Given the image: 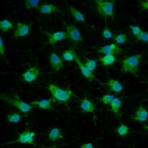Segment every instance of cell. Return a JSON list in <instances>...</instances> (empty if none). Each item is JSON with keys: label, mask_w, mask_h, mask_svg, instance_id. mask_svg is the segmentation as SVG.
I'll list each match as a JSON object with an SVG mask.
<instances>
[{"label": "cell", "mask_w": 148, "mask_h": 148, "mask_svg": "<svg viewBox=\"0 0 148 148\" xmlns=\"http://www.w3.org/2000/svg\"><path fill=\"white\" fill-rule=\"evenodd\" d=\"M0 54H2L5 58L6 59H7L4 54V49L3 40H2L1 36H0Z\"/></svg>", "instance_id": "d6a6232c"}, {"label": "cell", "mask_w": 148, "mask_h": 148, "mask_svg": "<svg viewBox=\"0 0 148 148\" xmlns=\"http://www.w3.org/2000/svg\"><path fill=\"white\" fill-rule=\"evenodd\" d=\"M47 88L53 95L52 98L53 102L58 101L59 102L58 103L64 104L69 107L67 102L70 99L72 95H74L72 91L69 88V85L65 90L59 88L53 83L49 84Z\"/></svg>", "instance_id": "6da1fadb"}, {"label": "cell", "mask_w": 148, "mask_h": 148, "mask_svg": "<svg viewBox=\"0 0 148 148\" xmlns=\"http://www.w3.org/2000/svg\"><path fill=\"white\" fill-rule=\"evenodd\" d=\"M81 148H94L93 145L92 143H88L83 144V145L81 146Z\"/></svg>", "instance_id": "e575fe53"}, {"label": "cell", "mask_w": 148, "mask_h": 148, "mask_svg": "<svg viewBox=\"0 0 148 148\" xmlns=\"http://www.w3.org/2000/svg\"><path fill=\"white\" fill-rule=\"evenodd\" d=\"M62 134L61 129L57 128H53L50 131L48 134L49 139L53 142H55L58 139L63 138Z\"/></svg>", "instance_id": "ac0fdd59"}, {"label": "cell", "mask_w": 148, "mask_h": 148, "mask_svg": "<svg viewBox=\"0 0 148 148\" xmlns=\"http://www.w3.org/2000/svg\"><path fill=\"white\" fill-rule=\"evenodd\" d=\"M105 84L109 86L110 88V91H113L115 92H121L123 89L122 84L117 80L111 79Z\"/></svg>", "instance_id": "e0dca14e"}, {"label": "cell", "mask_w": 148, "mask_h": 148, "mask_svg": "<svg viewBox=\"0 0 148 148\" xmlns=\"http://www.w3.org/2000/svg\"><path fill=\"white\" fill-rule=\"evenodd\" d=\"M56 147V146H55L51 147H44V148H55Z\"/></svg>", "instance_id": "d590c367"}, {"label": "cell", "mask_w": 148, "mask_h": 148, "mask_svg": "<svg viewBox=\"0 0 148 148\" xmlns=\"http://www.w3.org/2000/svg\"><path fill=\"white\" fill-rule=\"evenodd\" d=\"M36 134L35 133L33 132H30L29 128H28L25 130V131L21 134H18V138L16 140L9 142V143H6L5 144H11V143H15V142H19V143H28L36 145L33 143L34 141V137Z\"/></svg>", "instance_id": "5b68a950"}, {"label": "cell", "mask_w": 148, "mask_h": 148, "mask_svg": "<svg viewBox=\"0 0 148 148\" xmlns=\"http://www.w3.org/2000/svg\"><path fill=\"white\" fill-rule=\"evenodd\" d=\"M102 35L103 37L104 38L107 39H110V38H112V37L113 36V34H112V32H111L110 31L109 29L107 26H106V28L103 30V31L102 33Z\"/></svg>", "instance_id": "4dcf8cb0"}, {"label": "cell", "mask_w": 148, "mask_h": 148, "mask_svg": "<svg viewBox=\"0 0 148 148\" xmlns=\"http://www.w3.org/2000/svg\"><path fill=\"white\" fill-rule=\"evenodd\" d=\"M38 9L40 12L43 14H50L54 12H59L58 9L56 6L52 5V4H47V3L45 4L41 5L39 6Z\"/></svg>", "instance_id": "2e32d148"}, {"label": "cell", "mask_w": 148, "mask_h": 148, "mask_svg": "<svg viewBox=\"0 0 148 148\" xmlns=\"http://www.w3.org/2000/svg\"><path fill=\"white\" fill-rule=\"evenodd\" d=\"M49 61L53 69H54L57 71L63 67V59L56 54L54 52L51 53Z\"/></svg>", "instance_id": "7c38bea8"}, {"label": "cell", "mask_w": 148, "mask_h": 148, "mask_svg": "<svg viewBox=\"0 0 148 148\" xmlns=\"http://www.w3.org/2000/svg\"><path fill=\"white\" fill-rule=\"evenodd\" d=\"M53 102L52 98L48 99H44L40 101H35L32 102L30 103V105H38V107L44 109H54L51 106V103Z\"/></svg>", "instance_id": "9a60e30c"}, {"label": "cell", "mask_w": 148, "mask_h": 148, "mask_svg": "<svg viewBox=\"0 0 148 148\" xmlns=\"http://www.w3.org/2000/svg\"><path fill=\"white\" fill-rule=\"evenodd\" d=\"M80 107L84 112L92 113L95 115L94 111L96 108L95 105L91 101L88 99L86 97L84 99H81Z\"/></svg>", "instance_id": "5bb4252c"}, {"label": "cell", "mask_w": 148, "mask_h": 148, "mask_svg": "<svg viewBox=\"0 0 148 148\" xmlns=\"http://www.w3.org/2000/svg\"><path fill=\"white\" fill-rule=\"evenodd\" d=\"M0 99L6 102L11 104L19 109L25 116L26 113L32 109L38 107L37 106L31 105L21 100L18 94L14 95V98H12L6 95L0 94Z\"/></svg>", "instance_id": "7a4b0ae2"}, {"label": "cell", "mask_w": 148, "mask_h": 148, "mask_svg": "<svg viewBox=\"0 0 148 148\" xmlns=\"http://www.w3.org/2000/svg\"><path fill=\"white\" fill-rule=\"evenodd\" d=\"M7 119L10 122L16 123L19 122L21 120L20 113L17 112L9 114L7 117Z\"/></svg>", "instance_id": "cb8c5ba5"}, {"label": "cell", "mask_w": 148, "mask_h": 148, "mask_svg": "<svg viewBox=\"0 0 148 148\" xmlns=\"http://www.w3.org/2000/svg\"><path fill=\"white\" fill-rule=\"evenodd\" d=\"M141 54H136L127 58L121 61L122 68L121 71L124 73L130 72L136 75L138 71L139 66L141 61Z\"/></svg>", "instance_id": "3957f363"}, {"label": "cell", "mask_w": 148, "mask_h": 148, "mask_svg": "<svg viewBox=\"0 0 148 148\" xmlns=\"http://www.w3.org/2000/svg\"><path fill=\"white\" fill-rule=\"evenodd\" d=\"M62 59L67 61L75 60V57L71 49L66 51L62 53Z\"/></svg>", "instance_id": "484cf974"}, {"label": "cell", "mask_w": 148, "mask_h": 148, "mask_svg": "<svg viewBox=\"0 0 148 148\" xmlns=\"http://www.w3.org/2000/svg\"><path fill=\"white\" fill-rule=\"evenodd\" d=\"M130 128L121 123L116 129V132L120 136H125L129 133Z\"/></svg>", "instance_id": "603a6c76"}, {"label": "cell", "mask_w": 148, "mask_h": 148, "mask_svg": "<svg viewBox=\"0 0 148 148\" xmlns=\"http://www.w3.org/2000/svg\"><path fill=\"white\" fill-rule=\"evenodd\" d=\"M127 38L128 36L126 34H120L118 35L113 36L112 37V38L115 40L117 43L120 44H123L125 42L128 40Z\"/></svg>", "instance_id": "d4e9b609"}, {"label": "cell", "mask_w": 148, "mask_h": 148, "mask_svg": "<svg viewBox=\"0 0 148 148\" xmlns=\"http://www.w3.org/2000/svg\"><path fill=\"white\" fill-rule=\"evenodd\" d=\"M136 42L139 40L145 42H147L148 40V34L146 32L141 31L137 36H136Z\"/></svg>", "instance_id": "f546056e"}, {"label": "cell", "mask_w": 148, "mask_h": 148, "mask_svg": "<svg viewBox=\"0 0 148 148\" xmlns=\"http://www.w3.org/2000/svg\"><path fill=\"white\" fill-rule=\"evenodd\" d=\"M44 33L48 36L49 38L48 42L46 43V44H54L56 42L69 38L68 34L63 31L55 32L52 34L48 32H44Z\"/></svg>", "instance_id": "9c48e42d"}, {"label": "cell", "mask_w": 148, "mask_h": 148, "mask_svg": "<svg viewBox=\"0 0 148 148\" xmlns=\"http://www.w3.org/2000/svg\"><path fill=\"white\" fill-rule=\"evenodd\" d=\"M97 61H100L103 66H108L113 64L116 61V59L112 54H106L105 56L100 58Z\"/></svg>", "instance_id": "d6986e66"}, {"label": "cell", "mask_w": 148, "mask_h": 148, "mask_svg": "<svg viewBox=\"0 0 148 148\" xmlns=\"http://www.w3.org/2000/svg\"><path fill=\"white\" fill-rule=\"evenodd\" d=\"M111 107V110L113 111L116 115L120 114L119 109L121 107V101L119 98H114L110 104Z\"/></svg>", "instance_id": "ffe728a7"}, {"label": "cell", "mask_w": 148, "mask_h": 148, "mask_svg": "<svg viewBox=\"0 0 148 148\" xmlns=\"http://www.w3.org/2000/svg\"><path fill=\"white\" fill-rule=\"evenodd\" d=\"M63 24L66 29L68 32L67 34L69 36V38H70L72 41L77 42H83V38L79 31L75 25L71 24V25L69 26L65 22Z\"/></svg>", "instance_id": "52a82bcc"}, {"label": "cell", "mask_w": 148, "mask_h": 148, "mask_svg": "<svg viewBox=\"0 0 148 148\" xmlns=\"http://www.w3.org/2000/svg\"><path fill=\"white\" fill-rule=\"evenodd\" d=\"M86 61L84 64V66L91 72H93L97 66V62L95 60H89L86 58Z\"/></svg>", "instance_id": "4316f807"}, {"label": "cell", "mask_w": 148, "mask_h": 148, "mask_svg": "<svg viewBox=\"0 0 148 148\" xmlns=\"http://www.w3.org/2000/svg\"><path fill=\"white\" fill-rule=\"evenodd\" d=\"M71 50L72 51L74 57H75V61L77 62V64H78V68H79V69H80L82 73L83 74L84 77L88 79L96 80L99 82V81L96 78L95 76L94 75L93 73L89 70V69L84 66V63H83V62L81 61L79 58L77 56V54L75 53V51H74V50L73 49V48L71 49Z\"/></svg>", "instance_id": "8992f818"}, {"label": "cell", "mask_w": 148, "mask_h": 148, "mask_svg": "<svg viewBox=\"0 0 148 148\" xmlns=\"http://www.w3.org/2000/svg\"><path fill=\"white\" fill-rule=\"evenodd\" d=\"M114 96L113 95L107 94L103 96L101 98H99V102H102L104 104V105L110 103L114 99Z\"/></svg>", "instance_id": "83f0119b"}, {"label": "cell", "mask_w": 148, "mask_h": 148, "mask_svg": "<svg viewBox=\"0 0 148 148\" xmlns=\"http://www.w3.org/2000/svg\"><path fill=\"white\" fill-rule=\"evenodd\" d=\"M25 1L26 2L27 9L34 8L36 9H38L39 7V1H38V0H36V1L25 0Z\"/></svg>", "instance_id": "f1b7e54d"}, {"label": "cell", "mask_w": 148, "mask_h": 148, "mask_svg": "<svg viewBox=\"0 0 148 148\" xmlns=\"http://www.w3.org/2000/svg\"><path fill=\"white\" fill-rule=\"evenodd\" d=\"M40 71L36 66L30 68L26 73L22 75L23 81L28 82H35L36 80L38 75L40 74Z\"/></svg>", "instance_id": "ba28073f"}, {"label": "cell", "mask_w": 148, "mask_h": 148, "mask_svg": "<svg viewBox=\"0 0 148 148\" xmlns=\"http://www.w3.org/2000/svg\"><path fill=\"white\" fill-rule=\"evenodd\" d=\"M69 7L70 8L71 12L73 16L75 17L76 21H80L87 24L84 19V16L82 13L70 6V5H69Z\"/></svg>", "instance_id": "44dd1931"}, {"label": "cell", "mask_w": 148, "mask_h": 148, "mask_svg": "<svg viewBox=\"0 0 148 148\" xmlns=\"http://www.w3.org/2000/svg\"><path fill=\"white\" fill-rule=\"evenodd\" d=\"M135 116L131 118L135 121L142 122L147 121L148 119V112L145 108H143L142 104L138 107L134 114Z\"/></svg>", "instance_id": "8fae6325"}, {"label": "cell", "mask_w": 148, "mask_h": 148, "mask_svg": "<svg viewBox=\"0 0 148 148\" xmlns=\"http://www.w3.org/2000/svg\"><path fill=\"white\" fill-rule=\"evenodd\" d=\"M97 53H104L106 54H120L121 50L117 44H111L105 47H100L97 52Z\"/></svg>", "instance_id": "30bf717a"}, {"label": "cell", "mask_w": 148, "mask_h": 148, "mask_svg": "<svg viewBox=\"0 0 148 148\" xmlns=\"http://www.w3.org/2000/svg\"><path fill=\"white\" fill-rule=\"evenodd\" d=\"M14 28L13 24L8 20L0 21V30L4 32L8 31L9 29H13Z\"/></svg>", "instance_id": "7402d4cb"}, {"label": "cell", "mask_w": 148, "mask_h": 148, "mask_svg": "<svg viewBox=\"0 0 148 148\" xmlns=\"http://www.w3.org/2000/svg\"><path fill=\"white\" fill-rule=\"evenodd\" d=\"M32 24V23L28 25H26L23 23H17V30L15 31L14 37L18 38L26 35L29 32L30 28Z\"/></svg>", "instance_id": "4fadbf2b"}, {"label": "cell", "mask_w": 148, "mask_h": 148, "mask_svg": "<svg viewBox=\"0 0 148 148\" xmlns=\"http://www.w3.org/2000/svg\"><path fill=\"white\" fill-rule=\"evenodd\" d=\"M97 5L96 10L99 15H103L106 23V17L113 18L114 16V5L115 1H95Z\"/></svg>", "instance_id": "277c9868"}, {"label": "cell", "mask_w": 148, "mask_h": 148, "mask_svg": "<svg viewBox=\"0 0 148 148\" xmlns=\"http://www.w3.org/2000/svg\"><path fill=\"white\" fill-rule=\"evenodd\" d=\"M130 27L131 29L132 30L133 34L135 36H137L140 33V32L142 31V30L141 29L140 27L138 26L130 25Z\"/></svg>", "instance_id": "1f68e13d"}, {"label": "cell", "mask_w": 148, "mask_h": 148, "mask_svg": "<svg viewBox=\"0 0 148 148\" xmlns=\"http://www.w3.org/2000/svg\"><path fill=\"white\" fill-rule=\"evenodd\" d=\"M140 7L143 8V10L144 9H148V1H146L144 2H142L140 3Z\"/></svg>", "instance_id": "836d02e7"}]
</instances>
